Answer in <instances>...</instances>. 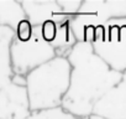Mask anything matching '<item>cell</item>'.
<instances>
[{
	"label": "cell",
	"instance_id": "obj_1",
	"mask_svg": "<svg viewBox=\"0 0 126 119\" xmlns=\"http://www.w3.org/2000/svg\"><path fill=\"white\" fill-rule=\"evenodd\" d=\"M67 58L72 73L62 108L78 119H89L95 104L121 81L122 73L99 57L90 42H77Z\"/></svg>",
	"mask_w": 126,
	"mask_h": 119
},
{
	"label": "cell",
	"instance_id": "obj_2",
	"mask_svg": "<svg viewBox=\"0 0 126 119\" xmlns=\"http://www.w3.org/2000/svg\"><path fill=\"white\" fill-rule=\"evenodd\" d=\"M72 66L67 57L57 56L26 76L32 113L61 108L69 84Z\"/></svg>",
	"mask_w": 126,
	"mask_h": 119
},
{
	"label": "cell",
	"instance_id": "obj_3",
	"mask_svg": "<svg viewBox=\"0 0 126 119\" xmlns=\"http://www.w3.org/2000/svg\"><path fill=\"white\" fill-rule=\"evenodd\" d=\"M126 18V0H84L69 26L78 42H93L98 27Z\"/></svg>",
	"mask_w": 126,
	"mask_h": 119
},
{
	"label": "cell",
	"instance_id": "obj_4",
	"mask_svg": "<svg viewBox=\"0 0 126 119\" xmlns=\"http://www.w3.org/2000/svg\"><path fill=\"white\" fill-rule=\"evenodd\" d=\"M95 53L116 72H126V18L98 27L92 42Z\"/></svg>",
	"mask_w": 126,
	"mask_h": 119
},
{
	"label": "cell",
	"instance_id": "obj_5",
	"mask_svg": "<svg viewBox=\"0 0 126 119\" xmlns=\"http://www.w3.org/2000/svg\"><path fill=\"white\" fill-rule=\"evenodd\" d=\"M10 52L14 73L25 77L37 67L57 57L54 47L42 39L40 26L35 27L33 36L27 42H21L14 39Z\"/></svg>",
	"mask_w": 126,
	"mask_h": 119
},
{
	"label": "cell",
	"instance_id": "obj_6",
	"mask_svg": "<svg viewBox=\"0 0 126 119\" xmlns=\"http://www.w3.org/2000/svg\"><path fill=\"white\" fill-rule=\"evenodd\" d=\"M14 75H0V119H27L32 114L27 87L14 83Z\"/></svg>",
	"mask_w": 126,
	"mask_h": 119
},
{
	"label": "cell",
	"instance_id": "obj_7",
	"mask_svg": "<svg viewBox=\"0 0 126 119\" xmlns=\"http://www.w3.org/2000/svg\"><path fill=\"white\" fill-rule=\"evenodd\" d=\"M21 3L26 11L27 20L33 27L41 26L48 21H53L58 25L69 24L71 21V19L63 13L58 0H22Z\"/></svg>",
	"mask_w": 126,
	"mask_h": 119
},
{
	"label": "cell",
	"instance_id": "obj_8",
	"mask_svg": "<svg viewBox=\"0 0 126 119\" xmlns=\"http://www.w3.org/2000/svg\"><path fill=\"white\" fill-rule=\"evenodd\" d=\"M93 115L103 119H126V72L121 81L95 104Z\"/></svg>",
	"mask_w": 126,
	"mask_h": 119
},
{
	"label": "cell",
	"instance_id": "obj_9",
	"mask_svg": "<svg viewBox=\"0 0 126 119\" xmlns=\"http://www.w3.org/2000/svg\"><path fill=\"white\" fill-rule=\"evenodd\" d=\"M24 20H27V15L21 1L0 0V26H6L15 31Z\"/></svg>",
	"mask_w": 126,
	"mask_h": 119
},
{
	"label": "cell",
	"instance_id": "obj_10",
	"mask_svg": "<svg viewBox=\"0 0 126 119\" xmlns=\"http://www.w3.org/2000/svg\"><path fill=\"white\" fill-rule=\"evenodd\" d=\"M27 119H78V118L69 114L61 107V108L43 110V112H35Z\"/></svg>",
	"mask_w": 126,
	"mask_h": 119
},
{
	"label": "cell",
	"instance_id": "obj_11",
	"mask_svg": "<svg viewBox=\"0 0 126 119\" xmlns=\"http://www.w3.org/2000/svg\"><path fill=\"white\" fill-rule=\"evenodd\" d=\"M33 31H35L33 25L29 20H24L22 22L19 24L17 29L15 30V39L21 42H27L32 39Z\"/></svg>",
	"mask_w": 126,
	"mask_h": 119
},
{
	"label": "cell",
	"instance_id": "obj_12",
	"mask_svg": "<svg viewBox=\"0 0 126 119\" xmlns=\"http://www.w3.org/2000/svg\"><path fill=\"white\" fill-rule=\"evenodd\" d=\"M59 26L58 24L53 22V21H48V22H45L43 25L40 26V31H41V36L42 39L48 42V43H53L57 39V35H58V30H59Z\"/></svg>",
	"mask_w": 126,
	"mask_h": 119
},
{
	"label": "cell",
	"instance_id": "obj_13",
	"mask_svg": "<svg viewBox=\"0 0 126 119\" xmlns=\"http://www.w3.org/2000/svg\"><path fill=\"white\" fill-rule=\"evenodd\" d=\"M58 3H59L63 13H64L69 19L74 18L78 14V11H79V9L83 4L82 0H58Z\"/></svg>",
	"mask_w": 126,
	"mask_h": 119
},
{
	"label": "cell",
	"instance_id": "obj_14",
	"mask_svg": "<svg viewBox=\"0 0 126 119\" xmlns=\"http://www.w3.org/2000/svg\"><path fill=\"white\" fill-rule=\"evenodd\" d=\"M89 119H103V118H99V117H95V115H92Z\"/></svg>",
	"mask_w": 126,
	"mask_h": 119
}]
</instances>
